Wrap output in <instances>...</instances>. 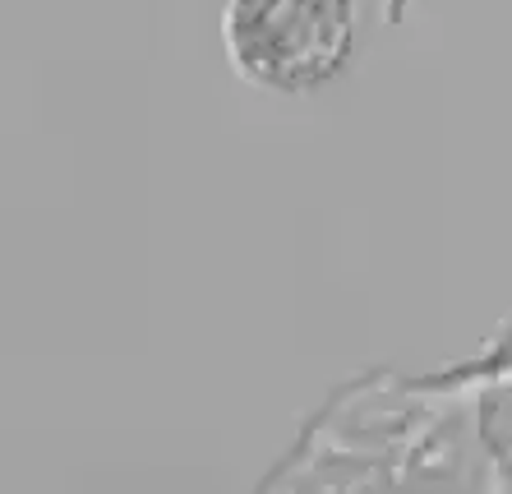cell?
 <instances>
[{
    "label": "cell",
    "instance_id": "obj_1",
    "mask_svg": "<svg viewBox=\"0 0 512 494\" xmlns=\"http://www.w3.org/2000/svg\"><path fill=\"white\" fill-rule=\"evenodd\" d=\"M356 0H227L222 47L240 79L286 97L319 93L351 61Z\"/></svg>",
    "mask_w": 512,
    "mask_h": 494
}]
</instances>
